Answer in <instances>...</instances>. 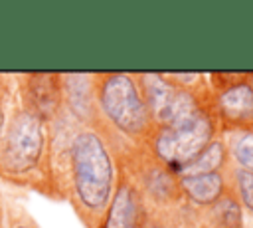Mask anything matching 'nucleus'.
<instances>
[{"label": "nucleus", "mask_w": 253, "mask_h": 228, "mask_svg": "<svg viewBox=\"0 0 253 228\" xmlns=\"http://www.w3.org/2000/svg\"><path fill=\"white\" fill-rule=\"evenodd\" d=\"M95 103L99 125L119 143L144 145L154 129L134 73H95Z\"/></svg>", "instance_id": "nucleus-3"}, {"label": "nucleus", "mask_w": 253, "mask_h": 228, "mask_svg": "<svg viewBox=\"0 0 253 228\" xmlns=\"http://www.w3.org/2000/svg\"><path fill=\"white\" fill-rule=\"evenodd\" d=\"M217 133V123L211 111H204L192 123L180 127H154L146 139V149L160 165L176 172L194 159Z\"/></svg>", "instance_id": "nucleus-4"}, {"label": "nucleus", "mask_w": 253, "mask_h": 228, "mask_svg": "<svg viewBox=\"0 0 253 228\" xmlns=\"http://www.w3.org/2000/svg\"><path fill=\"white\" fill-rule=\"evenodd\" d=\"M63 109L79 125H99L95 73H61Z\"/></svg>", "instance_id": "nucleus-8"}, {"label": "nucleus", "mask_w": 253, "mask_h": 228, "mask_svg": "<svg viewBox=\"0 0 253 228\" xmlns=\"http://www.w3.org/2000/svg\"><path fill=\"white\" fill-rule=\"evenodd\" d=\"M4 224H6V194L0 182V228H4Z\"/></svg>", "instance_id": "nucleus-17"}, {"label": "nucleus", "mask_w": 253, "mask_h": 228, "mask_svg": "<svg viewBox=\"0 0 253 228\" xmlns=\"http://www.w3.org/2000/svg\"><path fill=\"white\" fill-rule=\"evenodd\" d=\"M243 216L241 206L233 192H225L217 202L211 204V226L213 228H241Z\"/></svg>", "instance_id": "nucleus-12"}, {"label": "nucleus", "mask_w": 253, "mask_h": 228, "mask_svg": "<svg viewBox=\"0 0 253 228\" xmlns=\"http://www.w3.org/2000/svg\"><path fill=\"white\" fill-rule=\"evenodd\" d=\"M180 192L196 206H211L227 192L225 176L223 172L184 176L180 178Z\"/></svg>", "instance_id": "nucleus-9"}, {"label": "nucleus", "mask_w": 253, "mask_h": 228, "mask_svg": "<svg viewBox=\"0 0 253 228\" xmlns=\"http://www.w3.org/2000/svg\"><path fill=\"white\" fill-rule=\"evenodd\" d=\"M231 180H233V190L239 206H243L247 212L253 214V172L233 169L231 171Z\"/></svg>", "instance_id": "nucleus-13"}, {"label": "nucleus", "mask_w": 253, "mask_h": 228, "mask_svg": "<svg viewBox=\"0 0 253 228\" xmlns=\"http://www.w3.org/2000/svg\"><path fill=\"white\" fill-rule=\"evenodd\" d=\"M211 228H213V226H211Z\"/></svg>", "instance_id": "nucleus-18"}, {"label": "nucleus", "mask_w": 253, "mask_h": 228, "mask_svg": "<svg viewBox=\"0 0 253 228\" xmlns=\"http://www.w3.org/2000/svg\"><path fill=\"white\" fill-rule=\"evenodd\" d=\"M4 228H42L30 210L16 198L6 196V224Z\"/></svg>", "instance_id": "nucleus-14"}, {"label": "nucleus", "mask_w": 253, "mask_h": 228, "mask_svg": "<svg viewBox=\"0 0 253 228\" xmlns=\"http://www.w3.org/2000/svg\"><path fill=\"white\" fill-rule=\"evenodd\" d=\"M16 101V79L14 73H0V141L12 111V105Z\"/></svg>", "instance_id": "nucleus-15"}, {"label": "nucleus", "mask_w": 253, "mask_h": 228, "mask_svg": "<svg viewBox=\"0 0 253 228\" xmlns=\"http://www.w3.org/2000/svg\"><path fill=\"white\" fill-rule=\"evenodd\" d=\"M210 109L225 131L253 127V73H211Z\"/></svg>", "instance_id": "nucleus-5"}, {"label": "nucleus", "mask_w": 253, "mask_h": 228, "mask_svg": "<svg viewBox=\"0 0 253 228\" xmlns=\"http://www.w3.org/2000/svg\"><path fill=\"white\" fill-rule=\"evenodd\" d=\"M117 155H119V180L99 228H144L148 204L138 188V182L123 151L119 149Z\"/></svg>", "instance_id": "nucleus-6"}, {"label": "nucleus", "mask_w": 253, "mask_h": 228, "mask_svg": "<svg viewBox=\"0 0 253 228\" xmlns=\"http://www.w3.org/2000/svg\"><path fill=\"white\" fill-rule=\"evenodd\" d=\"M144 228H164V218L160 216V212L156 208H148Z\"/></svg>", "instance_id": "nucleus-16"}, {"label": "nucleus", "mask_w": 253, "mask_h": 228, "mask_svg": "<svg viewBox=\"0 0 253 228\" xmlns=\"http://www.w3.org/2000/svg\"><path fill=\"white\" fill-rule=\"evenodd\" d=\"M51 127L61 196L85 228H99L119 180V143L101 125H79L65 111Z\"/></svg>", "instance_id": "nucleus-1"}, {"label": "nucleus", "mask_w": 253, "mask_h": 228, "mask_svg": "<svg viewBox=\"0 0 253 228\" xmlns=\"http://www.w3.org/2000/svg\"><path fill=\"white\" fill-rule=\"evenodd\" d=\"M0 182L63 200L53 165V127L18 103L0 141Z\"/></svg>", "instance_id": "nucleus-2"}, {"label": "nucleus", "mask_w": 253, "mask_h": 228, "mask_svg": "<svg viewBox=\"0 0 253 228\" xmlns=\"http://www.w3.org/2000/svg\"><path fill=\"white\" fill-rule=\"evenodd\" d=\"M223 141L227 147V157H231L237 165L235 169L253 172V127L227 131V139Z\"/></svg>", "instance_id": "nucleus-11"}, {"label": "nucleus", "mask_w": 253, "mask_h": 228, "mask_svg": "<svg viewBox=\"0 0 253 228\" xmlns=\"http://www.w3.org/2000/svg\"><path fill=\"white\" fill-rule=\"evenodd\" d=\"M14 79L18 103L34 115L53 123L65 111L61 73H14Z\"/></svg>", "instance_id": "nucleus-7"}, {"label": "nucleus", "mask_w": 253, "mask_h": 228, "mask_svg": "<svg viewBox=\"0 0 253 228\" xmlns=\"http://www.w3.org/2000/svg\"><path fill=\"white\" fill-rule=\"evenodd\" d=\"M227 147L223 137H213L194 159H190L184 167H180L174 174L178 178L184 176H196V174H210V172H221L227 165Z\"/></svg>", "instance_id": "nucleus-10"}]
</instances>
